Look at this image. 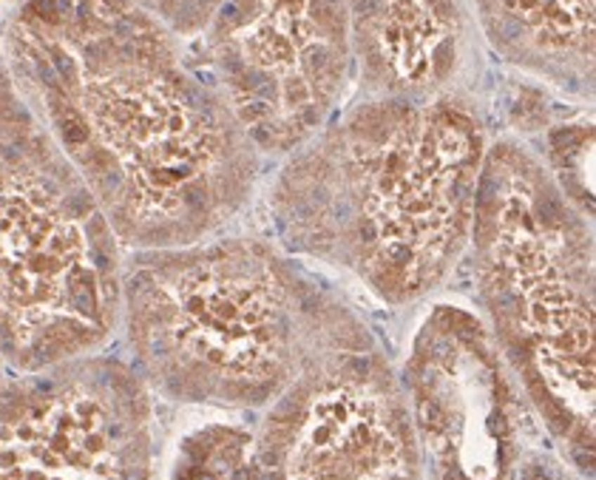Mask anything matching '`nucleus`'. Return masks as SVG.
<instances>
[{
  "label": "nucleus",
  "mask_w": 596,
  "mask_h": 480,
  "mask_svg": "<svg viewBox=\"0 0 596 480\" xmlns=\"http://www.w3.org/2000/svg\"><path fill=\"white\" fill-rule=\"evenodd\" d=\"M480 174V134L466 114L363 108L284 174L273 225L292 250L403 304L434 290L469 250Z\"/></svg>",
  "instance_id": "nucleus-1"
},
{
  "label": "nucleus",
  "mask_w": 596,
  "mask_h": 480,
  "mask_svg": "<svg viewBox=\"0 0 596 480\" xmlns=\"http://www.w3.org/2000/svg\"><path fill=\"white\" fill-rule=\"evenodd\" d=\"M480 290L551 418L593 435V236L534 162L500 148L483 165L472 242Z\"/></svg>",
  "instance_id": "nucleus-2"
},
{
  "label": "nucleus",
  "mask_w": 596,
  "mask_h": 480,
  "mask_svg": "<svg viewBox=\"0 0 596 480\" xmlns=\"http://www.w3.org/2000/svg\"><path fill=\"white\" fill-rule=\"evenodd\" d=\"M284 253L231 239L145 273L142 330L196 389L256 398L284 381L321 313L318 293Z\"/></svg>",
  "instance_id": "nucleus-3"
},
{
  "label": "nucleus",
  "mask_w": 596,
  "mask_h": 480,
  "mask_svg": "<svg viewBox=\"0 0 596 480\" xmlns=\"http://www.w3.org/2000/svg\"><path fill=\"white\" fill-rule=\"evenodd\" d=\"M117 296L105 225L89 196L0 162V341L43 364L108 330Z\"/></svg>",
  "instance_id": "nucleus-4"
},
{
  "label": "nucleus",
  "mask_w": 596,
  "mask_h": 480,
  "mask_svg": "<svg viewBox=\"0 0 596 480\" xmlns=\"http://www.w3.org/2000/svg\"><path fill=\"white\" fill-rule=\"evenodd\" d=\"M270 449L278 480H412L415 466L401 406L369 367L316 381Z\"/></svg>",
  "instance_id": "nucleus-5"
},
{
  "label": "nucleus",
  "mask_w": 596,
  "mask_h": 480,
  "mask_svg": "<svg viewBox=\"0 0 596 480\" xmlns=\"http://www.w3.org/2000/svg\"><path fill=\"white\" fill-rule=\"evenodd\" d=\"M460 313H440L420 350V421L443 472L458 480H494L503 472L505 418L497 375Z\"/></svg>",
  "instance_id": "nucleus-6"
},
{
  "label": "nucleus",
  "mask_w": 596,
  "mask_h": 480,
  "mask_svg": "<svg viewBox=\"0 0 596 480\" xmlns=\"http://www.w3.org/2000/svg\"><path fill=\"white\" fill-rule=\"evenodd\" d=\"M125 427L80 387L0 409V480H125Z\"/></svg>",
  "instance_id": "nucleus-7"
},
{
  "label": "nucleus",
  "mask_w": 596,
  "mask_h": 480,
  "mask_svg": "<svg viewBox=\"0 0 596 480\" xmlns=\"http://www.w3.org/2000/svg\"><path fill=\"white\" fill-rule=\"evenodd\" d=\"M361 29L369 34V65L392 68L406 83L446 77L455 65V40L434 37L452 23L449 0H355Z\"/></svg>",
  "instance_id": "nucleus-8"
}]
</instances>
